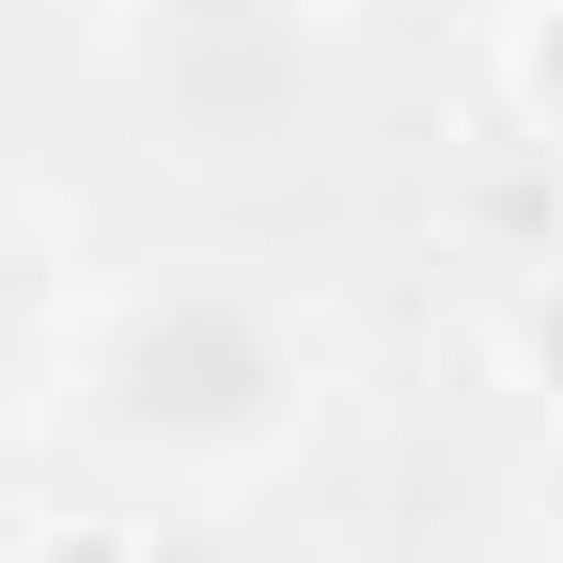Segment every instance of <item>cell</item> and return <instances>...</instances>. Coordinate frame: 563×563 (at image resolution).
<instances>
[{
  "label": "cell",
  "instance_id": "7a4b0ae2",
  "mask_svg": "<svg viewBox=\"0 0 563 563\" xmlns=\"http://www.w3.org/2000/svg\"><path fill=\"white\" fill-rule=\"evenodd\" d=\"M344 0H125L141 63H173L188 95H266L298 47H329Z\"/></svg>",
  "mask_w": 563,
  "mask_h": 563
},
{
  "label": "cell",
  "instance_id": "6da1fadb",
  "mask_svg": "<svg viewBox=\"0 0 563 563\" xmlns=\"http://www.w3.org/2000/svg\"><path fill=\"white\" fill-rule=\"evenodd\" d=\"M63 439L141 485H266L329 407V344L266 266H157L63 329Z\"/></svg>",
  "mask_w": 563,
  "mask_h": 563
},
{
  "label": "cell",
  "instance_id": "3957f363",
  "mask_svg": "<svg viewBox=\"0 0 563 563\" xmlns=\"http://www.w3.org/2000/svg\"><path fill=\"white\" fill-rule=\"evenodd\" d=\"M63 361V220H32L0 188V422L32 407V376Z\"/></svg>",
  "mask_w": 563,
  "mask_h": 563
},
{
  "label": "cell",
  "instance_id": "277c9868",
  "mask_svg": "<svg viewBox=\"0 0 563 563\" xmlns=\"http://www.w3.org/2000/svg\"><path fill=\"white\" fill-rule=\"evenodd\" d=\"M485 361H501V391H517V407H548V422H563V266H517V282H501V313H485Z\"/></svg>",
  "mask_w": 563,
  "mask_h": 563
},
{
  "label": "cell",
  "instance_id": "8992f818",
  "mask_svg": "<svg viewBox=\"0 0 563 563\" xmlns=\"http://www.w3.org/2000/svg\"><path fill=\"white\" fill-rule=\"evenodd\" d=\"M16 563H173L141 517H47V532H16Z\"/></svg>",
  "mask_w": 563,
  "mask_h": 563
},
{
  "label": "cell",
  "instance_id": "5b68a950",
  "mask_svg": "<svg viewBox=\"0 0 563 563\" xmlns=\"http://www.w3.org/2000/svg\"><path fill=\"white\" fill-rule=\"evenodd\" d=\"M501 95H517L532 141H563V0H517L501 16Z\"/></svg>",
  "mask_w": 563,
  "mask_h": 563
}]
</instances>
